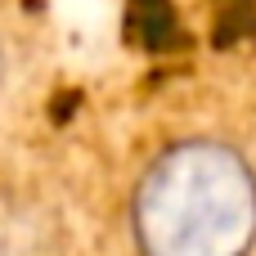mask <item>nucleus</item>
<instances>
[{"label":"nucleus","mask_w":256,"mask_h":256,"mask_svg":"<svg viewBox=\"0 0 256 256\" xmlns=\"http://www.w3.org/2000/svg\"><path fill=\"white\" fill-rule=\"evenodd\" d=\"M0 256H63L58 216L32 194H0Z\"/></svg>","instance_id":"f03ea898"},{"label":"nucleus","mask_w":256,"mask_h":256,"mask_svg":"<svg viewBox=\"0 0 256 256\" xmlns=\"http://www.w3.org/2000/svg\"><path fill=\"white\" fill-rule=\"evenodd\" d=\"M4 72H9V63H4V45H0V90H4Z\"/></svg>","instance_id":"7ed1b4c3"},{"label":"nucleus","mask_w":256,"mask_h":256,"mask_svg":"<svg viewBox=\"0 0 256 256\" xmlns=\"http://www.w3.org/2000/svg\"><path fill=\"white\" fill-rule=\"evenodd\" d=\"M130 238L140 256H252V158L216 135L166 144L130 189Z\"/></svg>","instance_id":"f257e3e1"}]
</instances>
